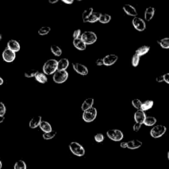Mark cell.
I'll return each mask as SVG.
<instances>
[{"instance_id":"6da1fadb","label":"cell","mask_w":169,"mask_h":169,"mask_svg":"<svg viewBox=\"0 0 169 169\" xmlns=\"http://www.w3.org/2000/svg\"><path fill=\"white\" fill-rule=\"evenodd\" d=\"M42 69L43 73L46 75H54L58 70V61L54 59L47 60L44 64Z\"/></svg>"},{"instance_id":"7a4b0ae2","label":"cell","mask_w":169,"mask_h":169,"mask_svg":"<svg viewBox=\"0 0 169 169\" xmlns=\"http://www.w3.org/2000/svg\"><path fill=\"white\" fill-rule=\"evenodd\" d=\"M69 148L71 152L75 156L83 157L85 155V150L84 149V147L78 142L76 141L71 142L69 145Z\"/></svg>"},{"instance_id":"3957f363","label":"cell","mask_w":169,"mask_h":169,"mask_svg":"<svg viewBox=\"0 0 169 169\" xmlns=\"http://www.w3.org/2000/svg\"><path fill=\"white\" fill-rule=\"evenodd\" d=\"M81 38L86 45H91L96 42L97 40V36L93 31H85L82 33Z\"/></svg>"},{"instance_id":"277c9868","label":"cell","mask_w":169,"mask_h":169,"mask_svg":"<svg viewBox=\"0 0 169 169\" xmlns=\"http://www.w3.org/2000/svg\"><path fill=\"white\" fill-rule=\"evenodd\" d=\"M96 116H97L96 109L95 108V107H92V108L88 110L83 111L82 117H83V119L85 122L91 123L96 119Z\"/></svg>"},{"instance_id":"5b68a950","label":"cell","mask_w":169,"mask_h":169,"mask_svg":"<svg viewBox=\"0 0 169 169\" xmlns=\"http://www.w3.org/2000/svg\"><path fill=\"white\" fill-rule=\"evenodd\" d=\"M69 77V73L67 71H58L57 70L53 75V81L56 83L61 84L67 81Z\"/></svg>"},{"instance_id":"8992f818","label":"cell","mask_w":169,"mask_h":169,"mask_svg":"<svg viewBox=\"0 0 169 169\" xmlns=\"http://www.w3.org/2000/svg\"><path fill=\"white\" fill-rule=\"evenodd\" d=\"M167 131V127L163 125H157L153 127L150 131V135L152 137L159 138L162 137Z\"/></svg>"},{"instance_id":"52a82bcc","label":"cell","mask_w":169,"mask_h":169,"mask_svg":"<svg viewBox=\"0 0 169 169\" xmlns=\"http://www.w3.org/2000/svg\"><path fill=\"white\" fill-rule=\"evenodd\" d=\"M106 135L109 139L114 141H120L124 138L123 132L118 129L110 130L106 132Z\"/></svg>"},{"instance_id":"ba28073f","label":"cell","mask_w":169,"mask_h":169,"mask_svg":"<svg viewBox=\"0 0 169 169\" xmlns=\"http://www.w3.org/2000/svg\"><path fill=\"white\" fill-rule=\"evenodd\" d=\"M132 24L134 27L138 31H143L146 29L145 22L141 18L136 17L132 19Z\"/></svg>"},{"instance_id":"9c48e42d","label":"cell","mask_w":169,"mask_h":169,"mask_svg":"<svg viewBox=\"0 0 169 169\" xmlns=\"http://www.w3.org/2000/svg\"><path fill=\"white\" fill-rule=\"evenodd\" d=\"M2 58L3 60L6 61V62L10 63L13 61L16 58V54L13 51L9 49L7 47L5 48L2 52Z\"/></svg>"},{"instance_id":"30bf717a","label":"cell","mask_w":169,"mask_h":169,"mask_svg":"<svg viewBox=\"0 0 169 169\" xmlns=\"http://www.w3.org/2000/svg\"><path fill=\"white\" fill-rule=\"evenodd\" d=\"M72 66H73V68L75 70V72H77L81 75L85 76L89 73L88 68H87L86 66L83 64L75 62V63L72 64Z\"/></svg>"},{"instance_id":"8fae6325","label":"cell","mask_w":169,"mask_h":169,"mask_svg":"<svg viewBox=\"0 0 169 169\" xmlns=\"http://www.w3.org/2000/svg\"><path fill=\"white\" fill-rule=\"evenodd\" d=\"M118 60V57L116 54H109L103 58L104 65L106 66H111L114 65Z\"/></svg>"},{"instance_id":"7c38bea8","label":"cell","mask_w":169,"mask_h":169,"mask_svg":"<svg viewBox=\"0 0 169 169\" xmlns=\"http://www.w3.org/2000/svg\"><path fill=\"white\" fill-rule=\"evenodd\" d=\"M123 10H124V11L127 15H130V16L134 17H136L137 16V12L136 11V9L130 4L124 5V6H123Z\"/></svg>"},{"instance_id":"4fadbf2b","label":"cell","mask_w":169,"mask_h":169,"mask_svg":"<svg viewBox=\"0 0 169 169\" xmlns=\"http://www.w3.org/2000/svg\"><path fill=\"white\" fill-rule=\"evenodd\" d=\"M7 48L13 51V52H15V53L18 52L20 50V44H19V42H18V41H17L16 40L11 39V40H9L7 42Z\"/></svg>"},{"instance_id":"5bb4252c","label":"cell","mask_w":169,"mask_h":169,"mask_svg":"<svg viewBox=\"0 0 169 169\" xmlns=\"http://www.w3.org/2000/svg\"><path fill=\"white\" fill-rule=\"evenodd\" d=\"M146 117L147 116L145 113V112L141 110H138L134 114V120L136 122L140 123V124H143V122H144Z\"/></svg>"},{"instance_id":"9a60e30c","label":"cell","mask_w":169,"mask_h":169,"mask_svg":"<svg viewBox=\"0 0 169 169\" xmlns=\"http://www.w3.org/2000/svg\"><path fill=\"white\" fill-rule=\"evenodd\" d=\"M42 121V116H41L33 117V118L30 120L29 122V127L31 129L37 128V127L40 126Z\"/></svg>"},{"instance_id":"2e32d148","label":"cell","mask_w":169,"mask_h":169,"mask_svg":"<svg viewBox=\"0 0 169 169\" xmlns=\"http://www.w3.org/2000/svg\"><path fill=\"white\" fill-rule=\"evenodd\" d=\"M73 44L74 47L76 49H78V50H80V51L85 50L87 48L86 44L83 42V40H82V39L81 38L73 39Z\"/></svg>"},{"instance_id":"e0dca14e","label":"cell","mask_w":169,"mask_h":169,"mask_svg":"<svg viewBox=\"0 0 169 169\" xmlns=\"http://www.w3.org/2000/svg\"><path fill=\"white\" fill-rule=\"evenodd\" d=\"M69 61L67 58H62L58 61V70L65 71L69 67Z\"/></svg>"},{"instance_id":"ac0fdd59","label":"cell","mask_w":169,"mask_h":169,"mask_svg":"<svg viewBox=\"0 0 169 169\" xmlns=\"http://www.w3.org/2000/svg\"><path fill=\"white\" fill-rule=\"evenodd\" d=\"M142 142L138 140H133L127 141V148L130 149H137L142 146Z\"/></svg>"},{"instance_id":"d6986e66","label":"cell","mask_w":169,"mask_h":169,"mask_svg":"<svg viewBox=\"0 0 169 169\" xmlns=\"http://www.w3.org/2000/svg\"><path fill=\"white\" fill-rule=\"evenodd\" d=\"M155 13V9L153 7H148L145 11L144 17L147 21H150L153 18Z\"/></svg>"},{"instance_id":"ffe728a7","label":"cell","mask_w":169,"mask_h":169,"mask_svg":"<svg viewBox=\"0 0 169 169\" xmlns=\"http://www.w3.org/2000/svg\"><path fill=\"white\" fill-rule=\"evenodd\" d=\"M94 105V99L93 98H88L85 100V101L83 102V104L81 105V109L83 111H85L88 110L92 107H93Z\"/></svg>"},{"instance_id":"44dd1931","label":"cell","mask_w":169,"mask_h":169,"mask_svg":"<svg viewBox=\"0 0 169 169\" xmlns=\"http://www.w3.org/2000/svg\"><path fill=\"white\" fill-rule=\"evenodd\" d=\"M149 50H150V47L147 45H144V46H142V47L140 48H138L136 50L135 54H137V56H139L140 57H141V56H143L145 55L146 54H147L149 52Z\"/></svg>"},{"instance_id":"7402d4cb","label":"cell","mask_w":169,"mask_h":169,"mask_svg":"<svg viewBox=\"0 0 169 169\" xmlns=\"http://www.w3.org/2000/svg\"><path fill=\"white\" fill-rule=\"evenodd\" d=\"M39 127H40V130H42V131H44V133H48V132H50L51 131H52V126L50 125V123H48L47 121L42 120Z\"/></svg>"},{"instance_id":"603a6c76","label":"cell","mask_w":169,"mask_h":169,"mask_svg":"<svg viewBox=\"0 0 169 169\" xmlns=\"http://www.w3.org/2000/svg\"><path fill=\"white\" fill-rule=\"evenodd\" d=\"M100 13H98V12H93L91 15V16L89 17V18L87 20V23H96L97 21H99L100 17L101 16Z\"/></svg>"},{"instance_id":"cb8c5ba5","label":"cell","mask_w":169,"mask_h":169,"mask_svg":"<svg viewBox=\"0 0 169 169\" xmlns=\"http://www.w3.org/2000/svg\"><path fill=\"white\" fill-rule=\"evenodd\" d=\"M35 79L38 82H39L40 83H42V84L47 83L48 81V78L47 75L41 72H38L37 73V75L35 76Z\"/></svg>"},{"instance_id":"d4e9b609","label":"cell","mask_w":169,"mask_h":169,"mask_svg":"<svg viewBox=\"0 0 169 169\" xmlns=\"http://www.w3.org/2000/svg\"><path fill=\"white\" fill-rule=\"evenodd\" d=\"M93 9L92 7H90L87 9H85V11L82 13V19H83V21L84 23H87V20L91 16V15L93 13Z\"/></svg>"},{"instance_id":"484cf974","label":"cell","mask_w":169,"mask_h":169,"mask_svg":"<svg viewBox=\"0 0 169 169\" xmlns=\"http://www.w3.org/2000/svg\"><path fill=\"white\" fill-rule=\"evenodd\" d=\"M153 105H154V102H153V100H145V102H143L142 103V106H141V110L143 111H147L148 110L151 109Z\"/></svg>"},{"instance_id":"4316f807","label":"cell","mask_w":169,"mask_h":169,"mask_svg":"<svg viewBox=\"0 0 169 169\" xmlns=\"http://www.w3.org/2000/svg\"><path fill=\"white\" fill-rule=\"evenodd\" d=\"M157 123V119L155 117L153 116H147L143 122V124L147 126H153Z\"/></svg>"},{"instance_id":"83f0119b","label":"cell","mask_w":169,"mask_h":169,"mask_svg":"<svg viewBox=\"0 0 169 169\" xmlns=\"http://www.w3.org/2000/svg\"><path fill=\"white\" fill-rule=\"evenodd\" d=\"M50 50H51V52H52V53L54 56H58V57H59V56H60L61 54H62V50H61V49L57 45L53 44V45L51 46Z\"/></svg>"},{"instance_id":"f1b7e54d","label":"cell","mask_w":169,"mask_h":169,"mask_svg":"<svg viewBox=\"0 0 169 169\" xmlns=\"http://www.w3.org/2000/svg\"><path fill=\"white\" fill-rule=\"evenodd\" d=\"M157 43L161 46V48L164 49H169V37L164 38L160 40H158Z\"/></svg>"},{"instance_id":"f546056e","label":"cell","mask_w":169,"mask_h":169,"mask_svg":"<svg viewBox=\"0 0 169 169\" xmlns=\"http://www.w3.org/2000/svg\"><path fill=\"white\" fill-rule=\"evenodd\" d=\"M112 19V17L109 14L107 13H104V14H101V16L99 19V22L102 24H106L109 23Z\"/></svg>"},{"instance_id":"4dcf8cb0","label":"cell","mask_w":169,"mask_h":169,"mask_svg":"<svg viewBox=\"0 0 169 169\" xmlns=\"http://www.w3.org/2000/svg\"><path fill=\"white\" fill-rule=\"evenodd\" d=\"M38 72L39 71L37 69H31L25 71L24 75V77H26V78H34V77L35 78V76L37 75Z\"/></svg>"},{"instance_id":"1f68e13d","label":"cell","mask_w":169,"mask_h":169,"mask_svg":"<svg viewBox=\"0 0 169 169\" xmlns=\"http://www.w3.org/2000/svg\"><path fill=\"white\" fill-rule=\"evenodd\" d=\"M56 134H57V131L52 130L50 132L44 133V134L42 135V137L45 140H50L53 139V138L56 136Z\"/></svg>"},{"instance_id":"d6a6232c","label":"cell","mask_w":169,"mask_h":169,"mask_svg":"<svg viewBox=\"0 0 169 169\" xmlns=\"http://www.w3.org/2000/svg\"><path fill=\"white\" fill-rule=\"evenodd\" d=\"M14 169H27V165L23 160H19L14 165Z\"/></svg>"},{"instance_id":"836d02e7","label":"cell","mask_w":169,"mask_h":169,"mask_svg":"<svg viewBox=\"0 0 169 169\" xmlns=\"http://www.w3.org/2000/svg\"><path fill=\"white\" fill-rule=\"evenodd\" d=\"M51 31V28L49 27H41L39 30H38V34L41 35V36H45L47 35L48 34H49V33Z\"/></svg>"},{"instance_id":"e575fe53","label":"cell","mask_w":169,"mask_h":169,"mask_svg":"<svg viewBox=\"0 0 169 169\" xmlns=\"http://www.w3.org/2000/svg\"><path fill=\"white\" fill-rule=\"evenodd\" d=\"M142 103L143 102L140 99H135L134 100H132V101H131L132 106H134V108H136V109H137V110H141Z\"/></svg>"},{"instance_id":"d590c367","label":"cell","mask_w":169,"mask_h":169,"mask_svg":"<svg viewBox=\"0 0 169 169\" xmlns=\"http://www.w3.org/2000/svg\"><path fill=\"white\" fill-rule=\"evenodd\" d=\"M140 57L139 56H137V54H134L132 56L131 58V65L134 66V67H137L140 64Z\"/></svg>"},{"instance_id":"8d00e7d4","label":"cell","mask_w":169,"mask_h":169,"mask_svg":"<svg viewBox=\"0 0 169 169\" xmlns=\"http://www.w3.org/2000/svg\"><path fill=\"white\" fill-rule=\"evenodd\" d=\"M95 140L96 142L97 143H101L104 141L105 140V136L104 135L102 134H100V133H99V134H97L95 136Z\"/></svg>"},{"instance_id":"74e56055","label":"cell","mask_w":169,"mask_h":169,"mask_svg":"<svg viewBox=\"0 0 169 169\" xmlns=\"http://www.w3.org/2000/svg\"><path fill=\"white\" fill-rule=\"evenodd\" d=\"M6 112V107L3 102L0 101V116H4Z\"/></svg>"},{"instance_id":"f35d334b","label":"cell","mask_w":169,"mask_h":169,"mask_svg":"<svg viewBox=\"0 0 169 169\" xmlns=\"http://www.w3.org/2000/svg\"><path fill=\"white\" fill-rule=\"evenodd\" d=\"M82 33H81V30L80 29H77L74 30V32L73 33V39H77V38H81Z\"/></svg>"},{"instance_id":"ab89813d","label":"cell","mask_w":169,"mask_h":169,"mask_svg":"<svg viewBox=\"0 0 169 169\" xmlns=\"http://www.w3.org/2000/svg\"><path fill=\"white\" fill-rule=\"evenodd\" d=\"M141 126H142V124H140V123L136 122L134 126H133V130H134V131H138L141 129Z\"/></svg>"},{"instance_id":"60d3db41","label":"cell","mask_w":169,"mask_h":169,"mask_svg":"<svg viewBox=\"0 0 169 169\" xmlns=\"http://www.w3.org/2000/svg\"><path fill=\"white\" fill-rule=\"evenodd\" d=\"M96 65L98 66H101L104 65V61H103V58H99L96 61Z\"/></svg>"},{"instance_id":"b9f144b4","label":"cell","mask_w":169,"mask_h":169,"mask_svg":"<svg viewBox=\"0 0 169 169\" xmlns=\"http://www.w3.org/2000/svg\"><path fill=\"white\" fill-rule=\"evenodd\" d=\"M164 81H165L167 83L169 84V73L164 74Z\"/></svg>"},{"instance_id":"7bdbcfd3","label":"cell","mask_w":169,"mask_h":169,"mask_svg":"<svg viewBox=\"0 0 169 169\" xmlns=\"http://www.w3.org/2000/svg\"><path fill=\"white\" fill-rule=\"evenodd\" d=\"M156 81L158 82V83H161V82L164 81V75H159L156 78Z\"/></svg>"},{"instance_id":"ee69618b","label":"cell","mask_w":169,"mask_h":169,"mask_svg":"<svg viewBox=\"0 0 169 169\" xmlns=\"http://www.w3.org/2000/svg\"><path fill=\"white\" fill-rule=\"evenodd\" d=\"M120 147L123 149H125V148H127V142H122L120 143Z\"/></svg>"},{"instance_id":"f6af8a7d","label":"cell","mask_w":169,"mask_h":169,"mask_svg":"<svg viewBox=\"0 0 169 169\" xmlns=\"http://www.w3.org/2000/svg\"><path fill=\"white\" fill-rule=\"evenodd\" d=\"M62 2H64L65 4L71 5V4H72L74 2V1H73V0H62Z\"/></svg>"},{"instance_id":"bcb514c9","label":"cell","mask_w":169,"mask_h":169,"mask_svg":"<svg viewBox=\"0 0 169 169\" xmlns=\"http://www.w3.org/2000/svg\"><path fill=\"white\" fill-rule=\"evenodd\" d=\"M48 2L50 4H54V3H56L58 2V0H49Z\"/></svg>"},{"instance_id":"7dc6e473","label":"cell","mask_w":169,"mask_h":169,"mask_svg":"<svg viewBox=\"0 0 169 169\" xmlns=\"http://www.w3.org/2000/svg\"><path fill=\"white\" fill-rule=\"evenodd\" d=\"M5 120V116H0V124H2Z\"/></svg>"},{"instance_id":"c3c4849f","label":"cell","mask_w":169,"mask_h":169,"mask_svg":"<svg viewBox=\"0 0 169 169\" xmlns=\"http://www.w3.org/2000/svg\"><path fill=\"white\" fill-rule=\"evenodd\" d=\"M4 83V81L3 79V78H2L1 77H0V85H2Z\"/></svg>"},{"instance_id":"681fc988","label":"cell","mask_w":169,"mask_h":169,"mask_svg":"<svg viewBox=\"0 0 169 169\" xmlns=\"http://www.w3.org/2000/svg\"><path fill=\"white\" fill-rule=\"evenodd\" d=\"M2 162L1 160H0V169H2Z\"/></svg>"},{"instance_id":"f907efd6","label":"cell","mask_w":169,"mask_h":169,"mask_svg":"<svg viewBox=\"0 0 169 169\" xmlns=\"http://www.w3.org/2000/svg\"><path fill=\"white\" fill-rule=\"evenodd\" d=\"M167 158H168V160L169 161V151L167 153Z\"/></svg>"},{"instance_id":"816d5d0a","label":"cell","mask_w":169,"mask_h":169,"mask_svg":"<svg viewBox=\"0 0 169 169\" xmlns=\"http://www.w3.org/2000/svg\"><path fill=\"white\" fill-rule=\"evenodd\" d=\"M2 39V36L1 34H0V40H1Z\"/></svg>"}]
</instances>
